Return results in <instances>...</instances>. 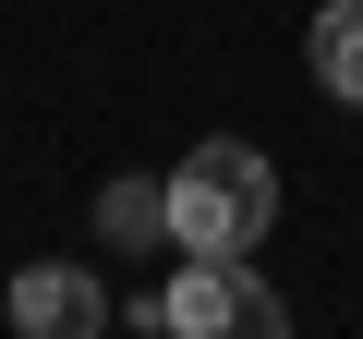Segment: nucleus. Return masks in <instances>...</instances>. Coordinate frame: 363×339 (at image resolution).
Here are the masks:
<instances>
[{
    "label": "nucleus",
    "instance_id": "obj_4",
    "mask_svg": "<svg viewBox=\"0 0 363 339\" xmlns=\"http://www.w3.org/2000/svg\"><path fill=\"white\" fill-rule=\"evenodd\" d=\"M97 230H109L121 255H145V243H169V182H157V170H121V182L97 194Z\"/></svg>",
    "mask_w": 363,
    "mask_h": 339
},
{
    "label": "nucleus",
    "instance_id": "obj_2",
    "mask_svg": "<svg viewBox=\"0 0 363 339\" xmlns=\"http://www.w3.org/2000/svg\"><path fill=\"white\" fill-rule=\"evenodd\" d=\"M133 327H145V339H291V303H279L242 255H182V279L145 291Z\"/></svg>",
    "mask_w": 363,
    "mask_h": 339
},
{
    "label": "nucleus",
    "instance_id": "obj_3",
    "mask_svg": "<svg viewBox=\"0 0 363 339\" xmlns=\"http://www.w3.org/2000/svg\"><path fill=\"white\" fill-rule=\"evenodd\" d=\"M0 303H13V327H25V339H97V327H109V291H97L85 267H61V255H37Z\"/></svg>",
    "mask_w": 363,
    "mask_h": 339
},
{
    "label": "nucleus",
    "instance_id": "obj_5",
    "mask_svg": "<svg viewBox=\"0 0 363 339\" xmlns=\"http://www.w3.org/2000/svg\"><path fill=\"white\" fill-rule=\"evenodd\" d=\"M303 61H315V85H327V97H351V109H363V0H327L315 37H303Z\"/></svg>",
    "mask_w": 363,
    "mask_h": 339
},
{
    "label": "nucleus",
    "instance_id": "obj_1",
    "mask_svg": "<svg viewBox=\"0 0 363 339\" xmlns=\"http://www.w3.org/2000/svg\"><path fill=\"white\" fill-rule=\"evenodd\" d=\"M267 218H279V170H267V145L206 133L194 157L169 170V243H182V255H255Z\"/></svg>",
    "mask_w": 363,
    "mask_h": 339
}]
</instances>
